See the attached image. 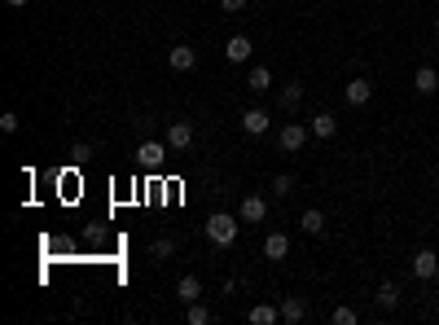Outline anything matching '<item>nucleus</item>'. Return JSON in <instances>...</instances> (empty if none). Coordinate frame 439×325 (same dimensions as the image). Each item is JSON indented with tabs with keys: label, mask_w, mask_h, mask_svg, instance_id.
I'll return each instance as SVG.
<instances>
[{
	"label": "nucleus",
	"mask_w": 439,
	"mask_h": 325,
	"mask_svg": "<svg viewBox=\"0 0 439 325\" xmlns=\"http://www.w3.org/2000/svg\"><path fill=\"white\" fill-rule=\"evenodd\" d=\"M207 237L216 246H233L237 242V215H229V211H216L207 220Z\"/></svg>",
	"instance_id": "f257e3e1"
},
{
	"label": "nucleus",
	"mask_w": 439,
	"mask_h": 325,
	"mask_svg": "<svg viewBox=\"0 0 439 325\" xmlns=\"http://www.w3.org/2000/svg\"><path fill=\"white\" fill-rule=\"evenodd\" d=\"M167 150H172V146H163V141H141V150H136V163L145 167V172H159V167L167 163Z\"/></svg>",
	"instance_id": "f03ea898"
},
{
	"label": "nucleus",
	"mask_w": 439,
	"mask_h": 325,
	"mask_svg": "<svg viewBox=\"0 0 439 325\" xmlns=\"http://www.w3.org/2000/svg\"><path fill=\"white\" fill-rule=\"evenodd\" d=\"M268 215V202L259 198V194H251V198H242V207H237V220L242 224H259Z\"/></svg>",
	"instance_id": "7ed1b4c3"
},
{
	"label": "nucleus",
	"mask_w": 439,
	"mask_h": 325,
	"mask_svg": "<svg viewBox=\"0 0 439 325\" xmlns=\"http://www.w3.org/2000/svg\"><path fill=\"white\" fill-rule=\"evenodd\" d=\"M307 132H312V128H303V124H286V128H281V150H286V154H299V150L307 146Z\"/></svg>",
	"instance_id": "20e7f679"
},
{
	"label": "nucleus",
	"mask_w": 439,
	"mask_h": 325,
	"mask_svg": "<svg viewBox=\"0 0 439 325\" xmlns=\"http://www.w3.org/2000/svg\"><path fill=\"white\" fill-rule=\"evenodd\" d=\"M167 66L185 75V70H194V66H198V53L189 49V44H172V49H167Z\"/></svg>",
	"instance_id": "39448f33"
},
{
	"label": "nucleus",
	"mask_w": 439,
	"mask_h": 325,
	"mask_svg": "<svg viewBox=\"0 0 439 325\" xmlns=\"http://www.w3.org/2000/svg\"><path fill=\"white\" fill-rule=\"evenodd\" d=\"M167 146L172 150H189V146H194V124H189V119H176V124L167 128Z\"/></svg>",
	"instance_id": "423d86ee"
},
{
	"label": "nucleus",
	"mask_w": 439,
	"mask_h": 325,
	"mask_svg": "<svg viewBox=\"0 0 439 325\" xmlns=\"http://www.w3.org/2000/svg\"><path fill=\"white\" fill-rule=\"evenodd\" d=\"M176 299H181V304H198V299H203V282H198L194 273H185L181 282H176Z\"/></svg>",
	"instance_id": "0eeeda50"
},
{
	"label": "nucleus",
	"mask_w": 439,
	"mask_h": 325,
	"mask_svg": "<svg viewBox=\"0 0 439 325\" xmlns=\"http://www.w3.org/2000/svg\"><path fill=\"white\" fill-rule=\"evenodd\" d=\"M268 124H272V115L264 110V106H251V110L242 115V128L251 132V137H259V132H268Z\"/></svg>",
	"instance_id": "6e6552de"
},
{
	"label": "nucleus",
	"mask_w": 439,
	"mask_h": 325,
	"mask_svg": "<svg viewBox=\"0 0 439 325\" xmlns=\"http://www.w3.org/2000/svg\"><path fill=\"white\" fill-rule=\"evenodd\" d=\"M307 128H312V137H321V141H329V137H334V132H338V115H329V110H321V115H312V124H307Z\"/></svg>",
	"instance_id": "1a4fd4ad"
},
{
	"label": "nucleus",
	"mask_w": 439,
	"mask_h": 325,
	"mask_svg": "<svg viewBox=\"0 0 439 325\" xmlns=\"http://www.w3.org/2000/svg\"><path fill=\"white\" fill-rule=\"evenodd\" d=\"M413 88H418L422 97H431V92L439 88V70H435V66H418V75H413Z\"/></svg>",
	"instance_id": "9d476101"
},
{
	"label": "nucleus",
	"mask_w": 439,
	"mask_h": 325,
	"mask_svg": "<svg viewBox=\"0 0 439 325\" xmlns=\"http://www.w3.org/2000/svg\"><path fill=\"white\" fill-rule=\"evenodd\" d=\"M264 255H268V259H286V255H290V237H286V233H268V237H264Z\"/></svg>",
	"instance_id": "9b49d317"
},
{
	"label": "nucleus",
	"mask_w": 439,
	"mask_h": 325,
	"mask_svg": "<svg viewBox=\"0 0 439 325\" xmlns=\"http://www.w3.org/2000/svg\"><path fill=\"white\" fill-rule=\"evenodd\" d=\"M251 49H255V44L246 40V35H233V40L224 44V57H229V62H246V57H251Z\"/></svg>",
	"instance_id": "f8f14e48"
},
{
	"label": "nucleus",
	"mask_w": 439,
	"mask_h": 325,
	"mask_svg": "<svg viewBox=\"0 0 439 325\" xmlns=\"http://www.w3.org/2000/svg\"><path fill=\"white\" fill-rule=\"evenodd\" d=\"M435 268H439L435 250H418V255H413V273H418V277H431V282H435Z\"/></svg>",
	"instance_id": "ddd939ff"
},
{
	"label": "nucleus",
	"mask_w": 439,
	"mask_h": 325,
	"mask_svg": "<svg viewBox=\"0 0 439 325\" xmlns=\"http://www.w3.org/2000/svg\"><path fill=\"white\" fill-rule=\"evenodd\" d=\"M369 97H374V83L369 79H351L347 83V101L351 106H369Z\"/></svg>",
	"instance_id": "4468645a"
},
{
	"label": "nucleus",
	"mask_w": 439,
	"mask_h": 325,
	"mask_svg": "<svg viewBox=\"0 0 439 325\" xmlns=\"http://www.w3.org/2000/svg\"><path fill=\"white\" fill-rule=\"evenodd\" d=\"M246 321H251V325H277V321H281V308H272V304H255Z\"/></svg>",
	"instance_id": "2eb2a0df"
},
{
	"label": "nucleus",
	"mask_w": 439,
	"mask_h": 325,
	"mask_svg": "<svg viewBox=\"0 0 439 325\" xmlns=\"http://www.w3.org/2000/svg\"><path fill=\"white\" fill-rule=\"evenodd\" d=\"M303 317H307V304H303V299H299V295H290V299H286V304H281V321H290V325H299Z\"/></svg>",
	"instance_id": "dca6fc26"
},
{
	"label": "nucleus",
	"mask_w": 439,
	"mask_h": 325,
	"mask_svg": "<svg viewBox=\"0 0 439 325\" xmlns=\"http://www.w3.org/2000/svg\"><path fill=\"white\" fill-rule=\"evenodd\" d=\"M246 88H251V92H268V88H272V70H268V66H255L251 79H246Z\"/></svg>",
	"instance_id": "f3484780"
},
{
	"label": "nucleus",
	"mask_w": 439,
	"mask_h": 325,
	"mask_svg": "<svg viewBox=\"0 0 439 325\" xmlns=\"http://www.w3.org/2000/svg\"><path fill=\"white\" fill-rule=\"evenodd\" d=\"M299 101H303V83H286L281 88V110H299Z\"/></svg>",
	"instance_id": "a211bd4d"
},
{
	"label": "nucleus",
	"mask_w": 439,
	"mask_h": 325,
	"mask_svg": "<svg viewBox=\"0 0 439 325\" xmlns=\"http://www.w3.org/2000/svg\"><path fill=\"white\" fill-rule=\"evenodd\" d=\"M299 224H303V233H321V228H325V215H321V211H316V207H307V211H303V220H299Z\"/></svg>",
	"instance_id": "6ab92c4d"
},
{
	"label": "nucleus",
	"mask_w": 439,
	"mask_h": 325,
	"mask_svg": "<svg viewBox=\"0 0 439 325\" xmlns=\"http://www.w3.org/2000/svg\"><path fill=\"white\" fill-rule=\"evenodd\" d=\"M378 304H382V308H396V304H400V286H396V282H382V286H378Z\"/></svg>",
	"instance_id": "aec40b11"
},
{
	"label": "nucleus",
	"mask_w": 439,
	"mask_h": 325,
	"mask_svg": "<svg viewBox=\"0 0 439 325\" xmlns=\"http://www.w3.org/2000/svg\"><path fill=\"white\" fill-rule=\"evenodd\" d=\"M185 317H189V325H211V308L203 304V299H198V304H189Z\"/></svg>",
	"instance_id": "412c9836"
},
{
	"label": "nucleus",
	"mask_w": 439,
	"mask_h": 325,
	"mask_svg": "<svg viewBox=\"0 0 439 325\" xmlns=\"http://www.w3.org/2000/svg\"><path fill=\"white\" fill-rule=\"evenodd\" d=\"M272 194H277V198L294 194V176H286V172H281V176H272Z\"/></svg>",
	"instance_id": "4be33fe9"
},
{
	"label": "nucleus",
	"mask_w": 439,
	"mask_h": 325,
	"mask_svg": "<svg viewBox=\"0 0 439 325\" xmlns=\"http://www.w3.org/2000/svg\"><path fill=\"white\" fill-rule=\"evenodd\" d=\"M172 250H176V242H172V237H159V242L150 246V255H154V259H172Z\"/></svg>",
	"instance_id": "5701e85b"
},
{
	"label": "nucleus",
	"mask_w": 439,
	"mask_h": 325,
	"mask_svg": "<svg viewBox=\"0 0 439 325\" xmlns=\"http://www.w3.org/2000/svg\"><path fill=\"white\" fill-rule=\"evenodd\" d=\"M360 317H356V308H334V325H356Z\"/></svg>",
	"instance_id": "b1692460"
},
{
	"label": "nucleus",
	"mask_w": 439,
	"mask_h": 325,
	"mask_svg": "<svg viewBox=\"0 0 439 325\" xmlns=\"http://www.w3.org/2000/svg\"><path fill=\"white\" fill-rule=\"evenodd\" d=\"M0 128H5V132H18V115L5 110V115H0Z\"/></svg>",
	"instance_id": "393cba45"
},
{
	"label": "nucleus",
	"mask_w": 439,
	"mask_h": 325,
	"mask_svg": "<svg viewBox=\"0 0 439 325\" xmlns=\"http://www.w3.org/2000/svg\"><path fill=\"white\" fill-rule=\"evenodd\" d=\"M220 9H224V14H242L246 0H220Z\"/></svg>",
	"instance_id": "a878e982"
},
{
	"label": "nucleus",
	"mask_w": 439,
	"mask_h": 325,
	"mask_svg": "<svg viewBox=\"0 0 439 325\" xmlns=\"http://www.w3.org/2000/svg\"><path fill=\"white\" fill-rule=\"evenodd\" d=\"M70 154H75V159H88L92 146H88V141H75V150H70Z\"/></svg>",
	"instance_id": "bb28decb"
},
{
	"label": "nucleus",
	"mask_w": 439,
	"mask_h": 325,
	"mask_svg": "<svg viewBox=\"0 0 439 325\" xmlns=\"http://www.w3.org/2000/svg\"><path fill=\"white\" fill-rule=\"evenodd\" d=\"M5 5H14V9H22V5H27V0H5Z\"/></svg>",
	"instance_id": "cd10ccee"
},
{
	"label": "nucleus",
	"mask_w": 439,
	"mask_h": 325,
	"mask_svg": "<svg viewBox=\"0 0 439 325\" xmlns=\"http://www.w3.org/2000/svg\"><path fill=\"white\" fill-rule=\"evenodd\" d=\"M435 282H439V268H435Z\"/></svg>",
	"instance_id": "c85d7f7f"
},
{
	"label": "nucleus",
	"mask_w": 439,
	"mask_h": 325,
	"mask_svg": "<svg viewBox=\"0 0 439 325\" xmlns=\"http://www.w3.org/2000/svg\"><path fill=\"white\" fill-rule=\"evenodd\" d=\"M435 31H439V18H435Z\"/></svg>",
	"instance_id": "c756f323"
}]
</instances>
